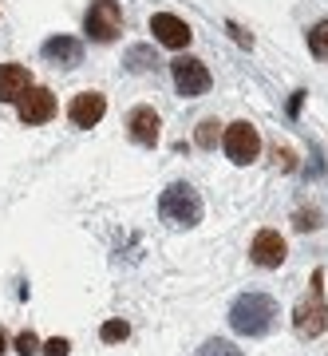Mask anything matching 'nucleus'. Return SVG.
I'll use <instances>...</instances> for the list:
<instances>
[{
    "label": "nucleus",
    "mask_w": 328,
    "mask_h": 356,
    "mask_svg": "<svg viewBox=\"0 0 328 356\" xmlns=\"http://www.w3.org/2000/svg\"><path fill=\"white\" fill-rule=\"evenodd\" d=\"M99 337L107 344H119V341H126V337H131V325H126V321H107V325L99 329Z\"/></svg>",
    "instance_id": "17"
},
{
    "label": "nucleus",
    "mask_w": 328,
    "mask_h": 356,
    "mask_svg": "<svg viewBox=\"0 0 328 356\" xmlns=\"http://www.w3.org/2000/svg\"><path fill=\"white\" fill-rule=\"evenodd\" d=\"M170 76H174V88L178 95H186V99H198L210 91L214 76H210V67L202 60H194V56H178L174 64H170Z\"/></svg>",
    "instance_id": "5"
},
{
    "label": "nucleus",
    "mask_w": 328,
    "mask_h": 356,
    "mask_svg": "<svg viewBox=\"0 0 328 356\" xmlns=\"http://www.w3.org/2000/svg\"><path fill=\"white\" fill-rule=\"evenodd\" d=\"M313 226H320V222H316V214L301 210V214H297V229H313Z\"/></svg>",
    "instance_id": "22"
},
{
    "label": "nucleus",
    "mask_w": 328,
    "mask_h": 356,
    "mask_svg": "<svg viewBox=\"0 0 328 356\" xmlns=\"http://www.w3.org/2000/svg\"><path fill=\"white\" fill-rule=\"evenodd\" d=\"M126 127H131V139L142 143V147H154L158 143V115H154V107H135V111L126 115Z\"/></svg>",
    "instance_id": "11"
},
{
    "label": "nucleus",
    "mask_w": 328,
    "mask_h": 356,
    "mask_svg": "<svg viewBox=\"0 0 328 356\" xmlns=\"http://www.w3.org/2000/svg\"><path fill=\"white\" fill-rule=\"evenodd\" d=\"M16 115H20V123H28V127H40V123H48L51 115H56V95H51L48 88H32L16 99Z\"/></svg>",
    "instance_id": "7"
},
{
    "label": "nucleus",
    "mask_w": 328,
    "mask_h": 356,
    "mask_svg": "<svg viewBox=\"0 0 328 356\" xmlns=\"http://www.w3.org/2000/svg\"><path fill=\"white\" fill-rule=\"evenodd\" d=\"M28 88H32V76L24 64H0V103H16Z\"/></svg>",
    "instance_id": "12"
},
{
    "label": "nucleus",
    "mask_w": 328,
    "mask_h": 356,
    "mask_svg": "<svg viewBox=\"0 0 328 356\" xmlns=\"http://www.w3.org/2000/svg\"><path fill=\"white\" fill-rule=\"evenodd\" d=\"M218 139H222V123H218V119H202V123H198V135H194V143L210 151V147H218Z\"/></svg>",
    "instance_id": "15"
},
{
    "label": "nucleus",
    "mask_w": 328,
    "mask_h": 356,
    "mask_svg": "<svg viewBox=\"0 0 328 356\" xmlns=\"http://www.w3.org/2000/svg\"><path fill=\"white\" fill-rule=\"evenodd\" d=\"M16 353H20V356H36L40 353V337L32 329H24L20 337H16Z\"/></svg>",
    "instance_id": "19"
},
{
    "label": "nucleus",
    "mask_w": 328,
    "mask_h": 356,
    "mask_svg": "<svg viewBox=\"0 0 328 356\" xmlns=\"http://www.w3.org/2000/svg\"><path fill=\"white\" fill-rule=\"evenodd\" d=\"M222 147H226L229 163L249 166L253 159L261 154V135H257V127H253V123H229L226 135H222Z\"/></svg>",
    "instance_id": "6"
},
{
    "label": "nucleus",
    "mask_w": 328,
    "mask_h": 356,
    "mask_svg": "<svg viewBox=\"0 0 328 356\" xmlns=\"http://www.w3.org/2000/svg\"><path fill=\"white\" fill-rule=\"evenodd\" d=\"M83 28H88V36L95 44H111L119 32H123V8H119V0H95L83 16Z\"/></svg>",
    "instance_id": "4"
},
{
    "label": "nucleus",
    "mask_w": 328,
    "mask_h": 356,
    "mask_svg": "<svg viewBox=\"0 0 328 356\" xmlns=\"http://www.w3.org/2000/svg\"><path fill=\"white\" fill-rule=\"evenodd\" d=\"M40 353H44V356H67V353H72V344L63 341V337H51L48 344H40Z\"/></svg>",
    "instance_id": "20"
},
{
    "label": "nucleus",
    "mask_w": 328,
    "mask_h": 356,
    "mask_svg": "<svg viewBox=\"0 0 328 356\" xmlns=\"http://www.w3.org/2000/svg\"><path fill=\"white\" fill-rule=\"evenodd\" d=\"M273 321H277V301L265 293H241L229 309V325L241 337H265L273 329Z\"/></svg>",
    "instance_id": "1"
},
{
    "label": "nucleus",
    "mask_w": 328,
    "mask_h": 356,
    "mask_svg": "<svg viewBox=\"0 0 328 356\" xmlns=\"http://www.w3.org/2000/svg\"><path fill=\"white\" fill-rule=\"evenodd\" d=\"M285 238H281L277 229H257V238L249 242V261L261 269H277L285 261Z\"/></svg>",
    "instance_id": "8"
},
{
    "label": "nucleus",
    "mask_w": 328,
    "mask_h": 356,
    "mask_svg": "<svg viewBox=\"0 0 328 356\" xmlns=\"http://www.w3.org/2000/svg\"><path fill=\"white\" fill-rule=\"evenodd\" d=\"M4 348H8V337H4V332H0V356H4Z\"/></svg>",
    "instance_id": "23"
},
{
    "label": "nucleus",
    "mask_w": 328,
    "mask_h": 356,
    "mask_svg": "<svg viewBox=\"0 0 328 356\" xmlns=\"http://www.w3.org/2000/svg\"><path fill=\"white\" fill-rule=\"evenodd\" d=\"M309 51H313L316 60H328V20L309 28Z\"/></svg>",
    "instance_id": "14"
},
{
    "label": "nucleus",
    "mask_w": 328,
    "mask_h": 356,
    "mask_svg": "<svg viewBox=\"0 0 328 356\" xmlns=\"http://www.w3.org/2000/svg\"><path fill=\"white\" fill-rule=\"evenodd\" d=\"M198 356H241V348L233 341H206Z\"/></svg>",
    "instance_id": "18"
},
{
    "label": "nucleus",
    "mask_w": 328,
    "mask_h": 356,
    "mask_svg": "<svg viewBox=\"0 0 328 356\" xmlns=\"http://www.w3.org/2000/svg\"><path fill=\"white\" fill-rule=\"evenodd\" d=\"M151 32L158 44H166V48H186L190 40H194V32H190L186 20H178L174 13H154L151 16Z\"/></svg>",
    "instance_id": "10"
},
{
    "label": "nucleus",
    "mask_w": 328,
    "mask_h": 356,
    "mask_svg": "<svg viewBox=\"0 0 328 356\" xmlns=\"http://www.w3.org/2000/svg\"><path fill=\"white\" fill-rule=\"evenodd\" d=\"M158 214H163L166 226H178V229H190L202 222V198L190 182H174L166 186L163 198H158Z\"/></svg>",
    "instance_id": "2"
},
{
    "label": "nucleus",
    "mask_w": 328,
    "mask_h": 356,
    "mask_svg": "<svg viewBox=\"0 0 328 356\" xmlns=\"http://www.w3.org/2000/svg\"><path fill=\"white\" fill-rule=\"evenodd\" d=\"M44 60L63 64V67H76L79 60H83V44L72 40V36H51V40H44Z\"/></svg>",
    "instance_id": "13"
},
{
    "label": "nucleus",
    "mask_w": 328,
    "mask_h": 356,
    "mask_svg": "<svg viewBox=\"0 0 328 356\" xmlns=\"http://www.w3.org/2000/svg\"><path fill=\"white\" fill-rule=\"evenodd\" d=\"M226 32H229V36H233V40H238L241 48H253V36H249V32H245V28H238V24H226Z\"/></svg>",
    "instance_id": "21"
},
{
    "label": "nucleus",
    "mask_w": 328,
    "mask_h": 356,
    "mask_svg": "<svg viewBox=\"0 0 328 356\" xmlns=\"http://www.w3.org/2000/svg\"><path fill=\"white\" fill-rule=\"evenodd\" d=\"M293 329L301 332V337H309V341L328 332V305H325V293H320V273L313 277V293L293 309Z\"/></svg>",
    "instance_id": "3"
},
{
    "label": "nucleus",
    "mask_w": 328,
    "mask_h": 356,
    "mask_svg": "<svg viewBox=\"0 0 328 356\" xmlns=\"http://www.w3.org/2000/svg\"><path fill=\"white\" fill-rule=\"evenodd\" d=\"M103 115H107V95L103 91H79L76 99L67 103V119L76 127H95Z\"/></svg>",
    "instance_id": "9"
},
{
    "label": "nucleus",
    "mask_w": 328,
    "mask_h": 356,
    "mask_svg": "<svg viewBox=\"0 0 328 356\" xmlns=\"http://www.w3.org/2000/svg\"><path fill=\"white\" fill-rule=\"evenodd\" d=\"M123 64L131 67V72H147V67L158 64V60H154V51L147 48V44H139V48H131V51H126V60H123Z\"/></svg>",
    "instance_id": "16"
}]
</instances>
